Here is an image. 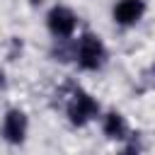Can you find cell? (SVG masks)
Masks as SVG:
<instances>
[{
    "mask_svg": "<svg viewBox=\"0 0 155 155\" xmlns=\"http://www.w3.org/2000/svg\"><path fill=\"white\" fill-rule=\"evenodd\" d=\"M75 58H78V65H80V68H85V70H97V68H102L104 61H107V48H104V44L99 41V36H94V34L87 31V34H82L78 48H75Z\"/></svg>",
    "mask_w": 155,
    "mask_h": 155,
    "instance_id": "6da1fadb",
    "label": "cell"
},
{
    "mask_svg": "<svg viewBox=\"0 0 155 155\" xmlns=\"http://www.w3.org/2000/svg\"><path fill=\"white\" fill-rule=\"evenodd\" d=\"M97 111H99L97 102H94L87 92L75 90V94H73V99H70V104H68V119H70V124L85 126L87 121H92V119L97 116Z\"/></svg>",
    "mask_w": 155,
    "mask_h": 155,
    "instance_id": "7a4b0ae2",
    "label": "cell"
},
{
    "mask_svg": "<svg viewBox=\"0 0 155 155\" xmlns=\"http://www.w3.org/2000/svg\"><path fill=\"white\" fill-rule=\"evenodd\" d=\"M75 22H78V19H75L73 10H68V7H63V5L51 7V12H48V17H46V24H48L51 34L58 36V39H68V36L75 31Z\"/></svg>",
    "mask_w": 155,
    "mask_h": 155,
    "instance_id": "3957f363",
    "label": "cell"
},
{
    "mask_svg": "<svg viewBox=\"0 0 155 155\" xmlns=\"http://www.w3.org/2000/svg\"><path fill=\"white\" fill-rule=\"evenodd\" d=\"M2 136H5L7 143H15V145H19V143L24 140V136H27V116H24V111L10 109V111L5 114Z\"/></svg>",
    "mask_w": 155,
    "mask_h": 155,
    "instance_id": "277c9868",
    "label": "cell"
},
{
    "mask_svg": "<svg viewBox=\"0 0 155 155\" xmlns=\"http://www.w3.org/2000/svg\"><path fill=\"white\" fill-rule=\"evenodd\" d=\"M143 12H145L143 0H119L116 7H114V19L124 27H131L143 17Z\"/></svg>",
    "mask_w": 155,
    "mask_h": 155,
    "instance_id": "5b68a950",
    "label": "cell"
},
{
    "mask_svg": "<svg viewBox=\"0 0 155 155\" xmlns=\"http://www.w3.org/2000/svg\"><path fill=\"white\" fill-rule=\"evenodd\" d=\"M102 128H104V136H109V138H116V140L128 138V124L119 111H109L104 116V126Z\"/></svg>",
    "mask_w": 155,
    "mask_h": 155,
    "instance_id": "8992f818",
    "label": "cell"
},
{
    "mask_svg": "<svg viewBox=\"0 0 155 155\" xmlns=\"http://www.w3.org/2000/svg\"><path fill=\"white\" fill-rule=\"evenodd\" d=\"M119 155H140V150H138V145H136V143H128Z\"/></svg>",
    "mask_w": 155,
    "mask_h": 155,
    "instance_id": "52a82bcc",
    "label": "cell"
},
{
    "mask_svg": "<svg viewBox=\"0 0 155 155\" xmlns=\"http://www.w3.org/2000/svg\"><path fill=\"white\" fill-rule=\"evenodd\" d=\"M2 87H5V73L0 70V90H2Z\"/></svg>",
    "mask_w": 155,
    "mask_h": 155,
    "instance_id": "ba28073f",
    "label": "cell"
}]
</instances>
